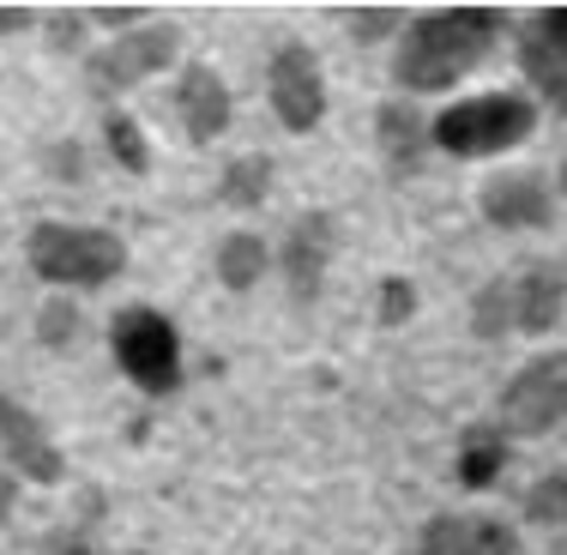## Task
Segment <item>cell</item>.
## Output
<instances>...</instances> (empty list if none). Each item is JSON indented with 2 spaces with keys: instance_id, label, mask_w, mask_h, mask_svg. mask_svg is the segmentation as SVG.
Returning <instances> with one entry per match:
<instances>
[{
  "instance_id": "cell-1",
  "label": "cell",
  "mask_w": 567,
  "mask_h": 555,
  "mask_svg": "<svg viewBox=\"0 0 567 555\" xmlns=\"http://www.w3.org/2000/svg\"><path fill=\"white\" fill-rule=\"evenodd\" d=\"M502 37V12L495 7H441L404 31L393 79L404 91H447L471 73Z\"/></svg>"
},
{
  "instance_id": "cell-2",
  "label": "cell",
  "mask_w": 567,
  "mask_h": 555,
  "mask_svg": "<svg viewBox=\"0 0 567 555\" xmlns=\"http://www.w3.org/2000/svg\"><path fill=\"white\" fill-rule=\"evenodd\" d=\"M24 260L37 278L49 284H79V290H97L127 266V241L115 229H79V224H37L24 236Z\"/></svg>"
},
{
  "instance_id": "cell-3",
  "label": "cell",
  "mask_w": 567,
  "mask_h": 555,
  "mask_svg": "<svg viewBox=\"0 0 567 555\" xmlns=\"http://www.w3.org/2000/svg\"><path fill=\"white\" fill-rule=\"evenodd\" d=\"M435 145L453 157H495V152H513L537 133V110L513 91H489V97H465L453 103L447 115H435Z\"/></svg>"
},
{
  "instance_id": "cell-4",
  "label": "cell",
  "mask_w": 567,
  "mask_h": 555,
  "mask_svg": "<svg viewBox=\"0 0 567 555\" xmlns=\"http://www.w3.org/2000/svg\"><path fill=\"white\" fill-rule=\"evenodd\" d=\"M110 345H115V362L140 392H175L182 387V338L157 308H121L115 327H110Z\"/></svg>"
},
{
  "instance_id": "cell-5",
  "label": "cell",
  "mask_w": 567,
  "mask_h": 555,
  "mask_svg": "<svg viewBox=\"0 0 567 555\" xmlns=\"http://www.w3.org/2000/svg\"><path fill=\"white\" fill-rule=\"evenodd\" d=\"M561 411H567V369H561V357H537L502 387L495 429L532 441V435H549L561 423Z\"/></svg>"
},
{
  "instance_id": "cell-6",
  "label": "cell",
  "mask_w": 567,
  "mask_h": 555,
  "mask_svg": "<svg viewBox=\"0 0 567 555\" xmlns=\"http://www.w3.org/2000/svg\"><path fill=\"white\" fill-rule=\"evenodd\" d=\"M266 97H272V115L290 133H315L320 115H327V79H320V61L308 43H284L272 61H266Z\"/></svg>"
},
{
  "instance_id": "cell-7",
  "label": "cell",
  "mask_w": 567,
  "mask_h": 555,
  "mask_svg": "<svg viewBox=\"0 0 567 555\" xmlns=\"http://www.w3.org/2000/svg\"><path fill=\"white\" fill-rule=\"evenodd\" d=\"M175 49H182V31H175V24H140V31L115 37V43L91 61V85L97 91H127V85H140V79L164 73V66L175 61Z\"/></svg>"
},
{
  "instance_id": "cell-8",
  "label": "cell",
  "mask_w": 567,
  "mask_h": 555,
  "mask_svg": "<svg viewBox=\"0 0 567 555\" xmlns=\"http://www.w3.org/2000/svg\"><path fill=\"white\" fill-rule=\"evenodd\" d=\"M0 459H12V471L31 477V483H61L66 477L61 446L49 441L43 423H37L19 399H7V392H0Z\"/></svg>"
},
{
  "instance_id": "cell-9",
  "label": "cell",
  "mask_w": 567,
  "mask_h": 555,
  "mask_svg": "<svg viewBox=\"0 0 567 555\" xmlns=\"http://www.w3.org/2000/svg\"><path fill=\"white\" fill-rule=\"evenodd\" d=\"M483 218L502 229H544L556 218V194L537 169H502L483 187Z\"/></svg>"
},
{
  "instance_id": "cell-10",
  "label": "cell",
  "mask_w": 567,
  "mask_h": 555,
  "mask_svg": "<svg viewBox=\"0 0 567 555\" xmlns=\"http://www.w3.org/2000/svg\"><path fill=\"white\" fill-rule=\"evenodd\" d=\"M327 266H332V218L327 212H302L284 236V284H290L296 302H315Z\"/></svg>"
},
{
  "instance_id": "cell-11",
  "label": "cell",
  "mask_w": 567,
  "mask_h": 555,
  "mask_svg": "<svg viewBox=\"0 0 567 555\" xmlns=\"http://www.w3.org/2000/svg\"><path fill=\"white\" fill-rule=\"evenodd\" d=\"M416 555H525L519 537L502 520H483V513H447V520H429Z\"/></svg>"
},
{
  "instance_id": "cell-12",
  "label": "cell",
  "mask_w": 567,
  "mask_h": 555,
  "mask_svg": "<svg viewBox=\"0 0 567 555\" xmlns=\"http://www.w3.org/2000/svg\"><path fill=\"white\" fill-rule=\"evenodd\" d=\"M513 327L519 332H556L561 327V266L556 260H525L507 278Z\"/></svg>"
},
{
  "instance_id": "cell-13",
  "label": "cell",
  "mask_w": 567,
  "mask_h": 555,
  "mask_svg": "<svg viewBox=\"0 0 567 555\" xmlns=\"http://www.w3.org/2000/svg\"><path fill=\"white\" fill-rule=\"evenodd\" d=\"M175 115H182V133L194 145H212L229 127V85L212 66H187L182 85H175Z\"/></svg>"
},
{
  "instance_id": "cell-14",
  "label": "cell",
  "mask_w": 567,
  "mask_h": 555,
  "mask_svg": "<svg viewBox=\"0 0 567 555\" xmlns=\"http://www.w3.org/2000/svg\"><path fill=\"white\" fill-rule=\"evenodd\" d=\"M519 66L532 73V85L544 91L549 103L567 97V24H561V12H544V19L519 37Z\"/></svg>"
},
{
  "instance_id": "cell-15",
  "label": "cell",
  "mask_w": 567,
  "mask_h": 555,
  "mask_svg": "<svg viewBox=\"0 0 567 555\" xmlns=\"http://www.w3.org/2000/svg\"><path fill=\"white\" fill-rule=\"evenodd\" d=\"M374 140H381V152L393 157L399 169H411L416 152L429 145V115H416L411 103H381V110H374Z\"/></svg>"
},
{
  "instance_id": "cell-16",
  "label": "cell",
  "mask_w": 567,
  "mask_h": 555,
  "mask_svg": "<svg viewBox=\"0 0 567 555\" xmlns=\"http://www.w3.org/2000/svg\"><path fill=\"white\" fill-rule=\"evenodd\" d=\"M502 459H507V435L495 423L465 429V441H458V483L465 490H489L502 477Z\"/></svg>"
},
{
  "instance_id": "cell-17",
  "label": "cell",
  "mask_w": 567,
  "mask_h": 555,
  "mask_svg": "<svg viewBox=\"0 0 567 555\" xmlns=\"http://www.w3.org/2000/svg\"><path fill=\"white\" fill-rule=\"evenodd\" d=\"M266 273V241L254 236V229H236V236L218 241V278L224 290H254Z\"/></svg>"
},
{
  "instance_id": "cell-18",
  "label": "cell",
  "mask_w": 567,
  "mask_h": 555,
  "mask_svg": "<svg viewBox=\"0 0 567 555\" xmlns=\"http://www.w3.org/2000/svg\"><path fill=\"white\" fill-rule=\"evenodd\" d=\"M218 194H224V206H236V212H254L266 194H272V157H236V164H224V182H218Z\"/></svg>"
},
{
  "instance_id": "cell-19",
  "label": "cell",
  "mask_w": 567,
  "mask_h": 555,
  "mask_svg": "<svg viewBox=\"0 0 567 555\" xmlns=\"http://www.w3.org/2000/svg\"><path fill=\"white\" fill-rule=\"evenodd\" d=\"M103 140H110V152H115V164H121V169L145 175V164H152V145H145L140 121L121 115V110H110V115H103Z\"/></svg>"
},
{
  "instance_id": "cell-20",
  "label": "cell",
  "mask_w": 567,
  "mask_h": 555,
  "mask_svg": "<svg viewBox=\"0 0 567 555\" xmlns=\"http://www.w3.org/2000/svg\"><path fill=\"white\" fill-rule=\"evenodd\" d=\"M471 332L477 338H502L513 332V302H507V278L483 284V296L471 302Z\"/></svg>"
},
{
  "instance_id": "cell-21",
  "label": "cell",
  "mask_w": 567,
  "mask_h": 555,
  "mask_svg": "<svg viewBox=\"0 0 567 555\" xmlns=\"http://www.w3.org/2000/svg\"><path fill=\"white\" fill-rule=\"evenodd\" d=\"M525 520H537V525L561 520V471H549L544 483H532V495H525Z\"/></svg>"
},
{
  "instance_id": "cell-22",
  "label": "cell",
  "mask_w": 567,
  "mask_h": 555,
  "mask_svg": "<svg viewBox=\"0 0 567 555\" xmlns=\"http://www.w3.org/2000/svg\"><path fill=\"white\" fill-rule=\"evenodd\" d=\"M411 308H416V290L404 278H386L381 284V327H404V320H411Z\"/></svg>"
},
{
  "instance_id": "cell-23",
  "label": "cell",
  "mask_w": 567,
  "mask_h": 555,
  "mask_svg": "<svg viewBox=\"0 0 567 555\" xmlns=\"http://www.w3.org/2000/svg\"><path fill=\"white\" fill-rule=\"evenodd\" d=\"M393 24H399V12H393V7H357V12H350V31H357L362 43H374V37H386Z\"/></svg>"
},
{
  "instance_id": "cell-24",
  "label": "cell",
  "mask_w": 567,
  "mask_h": 555,
  "mask_svg": "<svg viewBox=\"0 0 567 555\" xmlns=\"http://www.w3.org/2000/svg\"><path fill=\"white\" fill-rule=\"evenodd\" d=\"M43 338L49 345H66V338H73V302H43Z\"/></svg>"
},
{
  "instance_id": "cell-25",
  "label": "cell",
  "mask_w": 567,
  "mask_h": 555,
  "mask_svg": "<svg viewBox=\"0 0 567 555\" xmlns=\"http://www.w3.org/2000/svg\"><path fill=\"white\" fill-rule=\"evenodd\" d=\"M24 24H37V12H31V7H0V37L24 31Z\"/></svg>"
},
{
  "instance_id": "cell-26",
  "label": "cell",
  "mask_w": 567,
  "mask_h": 555,
  "mask_svg": "<svg viewBox=\"0 0 567 555\" xmlns=\"http://www.w3.org/2000/svg\"><path fill=\"white\" fill-rule=\"evenodd\" d=\"M12 507H19V477H12V471H0V525L12 520Z\"/></svg>"
},
{
  "instance_id": "cell-27",
  "label": "cell",
  "mask_w": 567,
  "mask_h": 555,
  "mask_svg": "<svg viewBox=\"0 0 567 555\" xmlns=\"http://www.w3.org/2000/svg\"><path fill=\"white\" fill-rule=\"evenodd\" d=\"M43 555H91L85 544H55V549H43Z\"/></svg>"
},
{
  "instance_id": "cell-28",
  "label": "cell",
  "mask_w": 567,
  "mask_h": 555,
  "mask_svg": "<svg viewBox=\"0 0 567 555\" xmlns=\"http://www.w3.org/2000/svg\"><path fill=\"white\" fill-rule=\"evenodd\" d=\"M140 555H145V549H140Z\"/></svg>"
}]
</instances>
